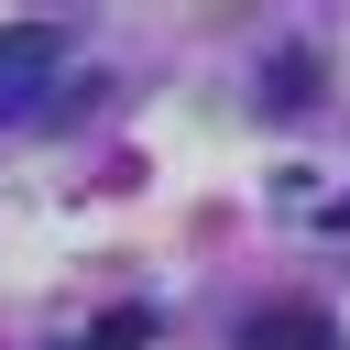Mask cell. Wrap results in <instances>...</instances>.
Instances as JSON below:
<instances>
[{
    "mask_svg": "<svg viewBox=\"0 0 350 350\" xmlns=\"http://www.w3.org/2000/svg\"><path fill=\"white\" fill-rule=\"evenodd\" d=\"M273 109H306V55H273V88H262Z\"/></svg>",
    "mask_w": 350,
    "mask_h": 350,
    "instance_id": "cell-4",
    "label": "cell"
},
{
    "mask_svg": "<svg viewBox=\"0 0 350 350\" xmlns=\"http://www.w3.org/2000/svg\"><path fill=\"white\" fill-rule=\"evenodd\" d=\"M55 66H66V33H55V22H11V33H0V120H22Z\"/></svg>",
    "mask_w": 350,
    "mask_h": 350,
    "instance_id": "cell-1",
    "label": "cell"
},
{
    "mask_svg": "<svg viewBox=\"0 0 350 350\" xmlns=\"http://www.w3.org/2000/svg\"><path fill=\"white\" fill-rule=\"evenodd\" d=\"M241 350H339V328H328V306H262L241 328Z\"/></svg>",
    "mask_w": 350,
    "mask_h": 350,
    "instance_id": "cell-2",
    "label": "cell"
},
{
    "mask_svg": "<svg viewBox=\"0 0 350 350\" xmlns=\"http://www.w3.org/2000/svg\"><path fill=\"white\" fill-rule=\"evenodd\" d=\"M142 339H153V317H142V306H120V317H98L77 350H142Z\"/></svg>",
    "mask_w": 350,
    "mask_h": 350,
    "instance_id": "cell-3",
    "label": "cell"
}]
</instances>
